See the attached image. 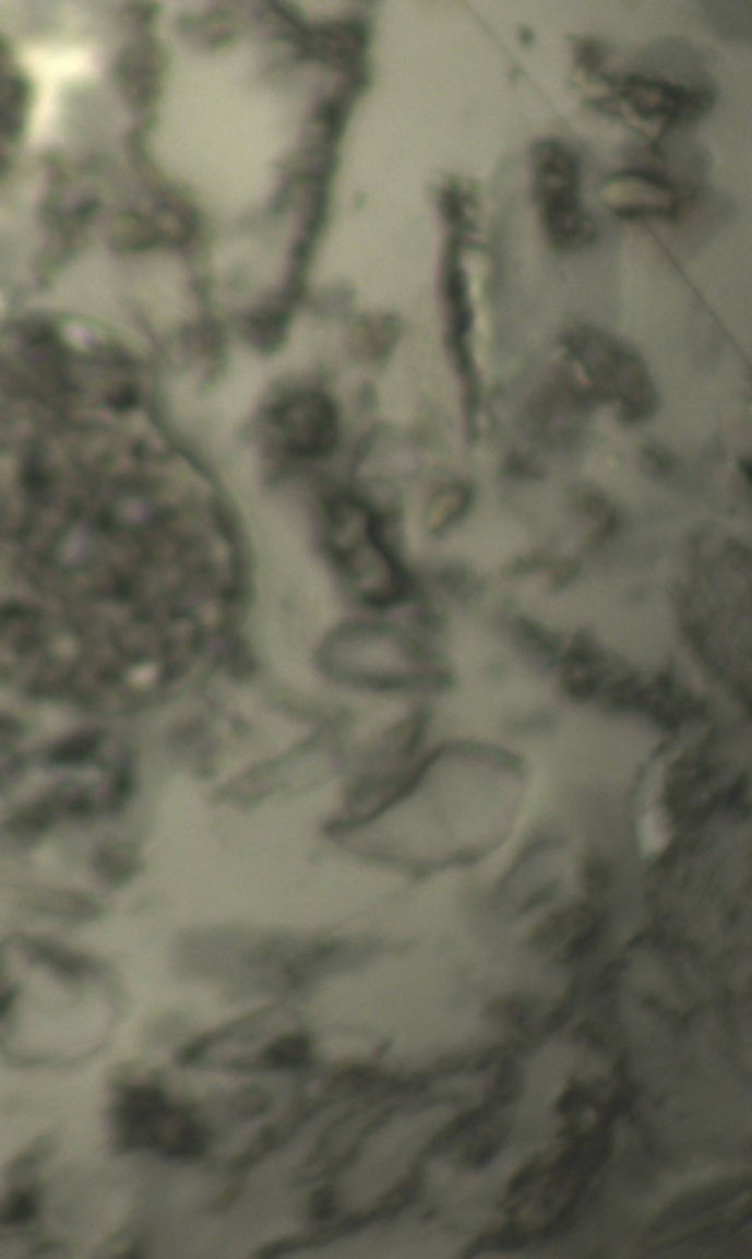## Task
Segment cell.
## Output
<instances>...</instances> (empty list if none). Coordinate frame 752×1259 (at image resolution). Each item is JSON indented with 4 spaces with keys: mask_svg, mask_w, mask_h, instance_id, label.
I'll return each instance as SVG.
<instances>
[{
    "mask_svg": "<svg viewBox=\"0 0 752 1259\" xmlns=\"http://www.w3.org/2000/svg\"><path fill=\"white\" fill-rule=\"evenodd\" d=\"M496 1109L497 1106L492 1104L491 1101H487L486 1104L479 1106V1108L466 1110V1113L457 1115L454 1120L450 1121L449 1125H445L444 1129L432 1139V1142L428 1144L425 1154L428 1156H435L441 1154V1152H444L445 1149L450 1147V1144L454 1143V1140H456L458 1136L466 1133V1131L470 1130L472 1127L478 1126V1123L487 1120V1118L490 1117V1115L494 1113Z\"/></svg>",
    "mask_w": 752,
    "mask_h": 1259,
    "instance_id": "obj_11",
    "label": "cell"
},
{
    "mask_svg": "<svg viewBox=\"0 0 752 1259\" xmlns=\"http://www.w3.org/2000/svg\"><path fill=\"white\" fill-rule=\"evenodd\" d=\"M606 210L624 222H679L690 210L695 190L647 168L620 169L598 190Z\"/></svg>",
    "mask_w": 752,
    "mask_h": 1259,
    "instance_id": "obj_4",
    "label": "cell"
},
{
    "mask_svg": "<svg viewBox=\"0 0 752 1259\" xmlns=\"http://www.w3.org/2000/svg\"><path fill=\"white\" fill-rule=\"evenodd\" d=\"M284 455L318 461L330 456L342 439L337 404L321 390H293L272 402L266 414Z\"/></svg>",
    "mask_w": 752,
    "mask_h": 1259,
    "instance_id": "obj_3",
    "label": "cell"
},
{
    "mask_svg": "<svg viewBox=\"0 0 752 1259\" xmlns=\"http://www.w3.org/2000/svg\"><path fill=\"white\" fill-rule=\"evenodd\" d=\"M534 198L550 245L576 252L597 240L598 227L581 205V169L575 154L559 140L544 139L533 152Z\"/></svg>",
    "mask_w": 752,
    "mask_h": 1259,
    "instance_id": "obj_2",
    "label": "cell"
},
{
    "mask_svg": "<svg viewBox=\"0 0 752 1259\" xmlns=\"http://www.w3.org/2000/svg\"><path fill=\"white\" fill-rule=\"evenodd\" d=\"M586 1093L580 1086L568 1088L558 1102L559 1114L575 1113L585 1104Z\"/></svg>",
    "mask_w": 752,
    "mask_h": 1259,
    "instance_id": "obj_21",
    "label": "cell"
},
{
    "mask_svg": "<svg viewBox=\"0 0 752 1259\" xmlns=\"http://www.w3.org/2000/svg\"><path fill=\"white\" fill-rule=\"evenodd\" d=\"M270 1104L271 1097L267 1096L266 1092L259 1091V1089H249V1091L240 1095V1100L237 1101V1110H239L241 1115L254 1117V1115H261L263 1110L270 1108Z\"/></svg>",
    "mask_w": 752,
    "mask_h": 1259,
    "instance_id": "obj_20",
    "label": "cell"
},
{
    "mask_svg": "<svg viewBox=\"0 0 752 1259\" xmlns=\"http://www.w3.org/2000/svg\"><path fill=\"white\" fill-rule=\"evenodd\" d=\"M312 1057V1042L301 1033L286 1034L266 1046L259 1064L266 1070H297Z\"/></svg>",
    "mask_w": 752,
    "mask_h": 1259,
    "instance_id": "obj_8",
    "label": "cell"
},
{
    "mask_svg": "<svg viewBox=\"0 0 752 1259\" xmlns=\"http://www.w3.org/2000/svg\"><path fill=\"white\" fill-rule=\"evenodd\" d=\"M564 347L597 396L623 421H644L656 413V388L643 359L631 347L601 330L580 324L564 334Z\"/></svg>",
    "mask_w": 752,
    "mask_h": 1259,
    "instance_id": "obj_1",
    "label": "cell"
},
{
    "mask_svg": "<svg viewBox=\"0 0 752 1259\" xmlns=\"http://www.w3.org/2000/svg\"><path fill=\"white\" fill-rule=\"evenodd\" d=\"M465 194L458 186L452 185L445 188L443 201H441L445 219H447L452 226L456 227L457 231H465L470 228V218L469 215H467Z\"/></svg>",
    "mask_w": 752,
    "mask_h": 1259,
    "instance_id": "obj_14",
    "label": "cell"
},
{
    "mask_svg": "<svg viewBox=\"0 0 752 1259\" xmlns=\"http://www.w3.org/2000/svg\"><path fill=\"white\" fill-rule=\"evenodd\" d=\"M750 1186V1177L743 1180L742 1177L735 1178L717 1185L704 1187V1189L694 1190L685 1197L679 1198L678 1201L667 1207L663 1214L658 1216L654 1228L660 1232L661 1228L673 1226V1224L681 1223L703 1212L713 1210V1208L724 1205L730 1199L737 1198L743 1189Z\"/></svg>",
    "mask_w": 752,
    "mask_h": 1259,
    "instance_id": "obj_7",
    "label": "cell"
},
{
    "mask_svg": "<svg viewBox=\"0 0 752 1259\" xmlns=\"http://www.w3.org/2000/svg\"><path fill=\"white\" fill-rule=\"evenodd\" d=\"M522 1091V1071L516 1064L509 1061L505 1062L499 1077H497L494 1084L491 1088L490 1100L492 1104L500 1108L509 1102H513L520 1096Z\"/></svg>",
    "mask_w": 752,
    "mask_h": 1259,
    "instance_id": "obj_13",
    "label": "cell"
},
{
    "mask_svg": "<svg viewBox=\"0 0 752 1259\" xmlns=\"http://www.w3.org/2000/svg\"><path fill=\"white\" fill-rule=\"evenodd\" d=\"M539 1172H541V1159H539V1156H535V1159L526 1161V1163L522 1165V1167L517 1169L516 1173H514L512 1180L509 1181L508 1189H505L508 1198H513L516 1197V1195L524 1192L526 1187L533 1185V1181H535V1178L538 1177Z\"/></svg>",
    "mask_w": 752,
    "mask_h": 1259,
    "instance_id": "obj_19",
    "label": "cell"
},
{
    "mask_svg": "<svg viewBox=\"0 0 752 1259\" xmlns=\"http://www.w3.org/2000/svg\"><path fill=\"white\" fill-rule=\"evenodd\" d=\"M600 79L633 116L644 122H661L663 130L699 121L716 104L715 92L707 87H688L641 74H600Z\"/></svg>",
    "mask_w": 752,
    "mask_h": 1259,
    "instance_id": "obj_5",
    "label": "cell"
},
{
    "mask_svg": "<svg viewBox=\"0 0 752 1259\" xmlns=\"http://www.w3.org/2000/svg\"><path fill=\"white\" fill-rule=\"evenodd\" d=\"M509 1131L508 1123H500V1125L472 1140L457 1156L461 1167L466 1169L486 1168L500 1154L505 1140H508Z\"/></svg>",
    "mask_w": 752,
    "mask_h": 1259,
    "instance_id": "obj_10",
    "label": "cell"
},
{
    "mask_svg": "<svg viewBox=\"0 0 752 1259\" xmlns=\"http://www.w3.org/2000/svg\"><path fill=\"white\" fill-rule=\"evenodd\" d=\"M605 59L606 50L600 41L593 39L575 41V63L577 68L584 71L585 75L598 78V75L601 74L600 71Z\"/></svg>",
    "mask_w": 752,
    "mask_h": 1259,
    "instance_id": "obj_16",
    "label": "cell"
},
{
    "mask_svg": "<svg viewBox=\"0 0 752 1259\" xmlns=\"http://www.w3.org/2000/svg\"><path fill=\"white\" fill-rule=\"evenodd\" d=\"M529 1244V1235L525 1228H522L517 1223L505 1224L503 1228L497 1232L486 1233L474 1242L466 1257L481 1252L484 1249L503 1250V1252H512V1250L524 1249Z\"/></svg>",
    "mask_w": 752,
    "mask_h": 1259,
    "instance_id": "obj_12",
    "label": "cell"
},
{
    "mask_svg": "<svg viewBox=\"0 0 752 1259\" xmlns=\"http://www.w3.org/2000/svg\"><path fill=\"white\" fill-rule=\"evenodd\" d=\"M530 1014V1007L521 998H504L496 1000L488 1007L487 1015L508 1025L524 1024Z\"/></svg>",
    "mask_w": 752,
    "mask_h": 1259,
    "instance_id": "obj_15",
    "label": "cell"
},
{
    "mask_svg": "<svg viewBox=\"0 0 752 1259\" xmlns=\"http://www.w3.org/2000/svg\"><path fill=\"white\" fill-rule=\"evenodd\" d=\"M338 1207V1190L333 1186H322L308 1198L306 1212L310 1220L324 1221L337 1214Z\"/></svg>",
    "mask_w": 752,
    "mask_h": 1259,
    "instance_id": "obj_17",
    "label": "cell"
},
{
    "mask_svg": "<svg viewBox=\"0 0 752 1259\" xmlns=\"http://www.w3.org/2000/svg\"><path fill=\"white\" fill-rule=\"evenodd\" d=\"M276 1138H278V1135H276L274 1127H267V1129L263 1130L262 1133L258 1136V1139L254 1140L252 1147H250L243 1155H240L239 1159L234 1160L231 1167L236 1169L248 1168L250 1165L256 1163V1161H261V1159L266 1156L267 1152L274 1148Z\"/></svg>",
    "mask_w": 752,
    "mask_h": 1259,
    "instance_id": "obj_18",
    "label": "cell"
},
{
    "mask_svg": "<svg viewBox=\"0 0 752 1259\" xmlns=\"http://www.w3.org/2000/svg\"><path fill=\"white\" fill-rule=\"evenodd\" d=\"M443 290L445 305H447L450 338L458 359L466 364L467 336L472 328V305L469 283L462 265V236L450 237L447 253H445Z\"/></svg>",
    "mask_w": 752,
    "mask_h": 1259,
    "instance_id": "obj_6",
    "label": "cell"
},
{
    "mask_svg": "<svg viewBox=\"0 0 752 1259\" xmlns=\"http://www.w3.org/2000/svg\"><path fill=\"white\" fill-rule=\"evenodd\" d=\"M207 1149V1133L198 1121L184 1114L165 1140L164 1155L176 1160H198Z\"/></svg>",
    "mask_w": 752,
    "mask_h": 1259,
    "instance_id": "obj_9",
    "label": "cell"
}]
</instances>
